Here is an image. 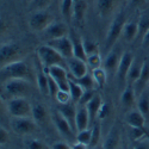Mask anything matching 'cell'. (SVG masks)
<instances>
[{
  "mask_svg": "<svg viewBox=\"0 0 149 149\" xmlns=\"http://www.w3.org/2000/svg\"><path fill=\"white\" fill-rule=\"evenodd\" d=\"M36 53H37L38 60H40L45 73L48 72V68H50L52 66H65V65H67V60L49 44H43V45L38 47Z\"/></svg>",
  "mask_w": 149,
  "mask_h": 149,
  "instance_id": "cell-1",
  "label": "cell"
},
{
  "mask_svg": "<svg viewBox=\"0 0 149 149\" xmlns=\"http://www.w3.org/2000/svg\"><path fill=\"white\" fill-rule=\"evenodd\" d=\"M1 77H3V80L24 79V80H28L31 82L32 72L30 70L25 61L17 60V61L10 62V63L1 67Z\"/></svg>",
  "mask_w": 149,
  "mask_h": 149,
  "instance_id": "cell-2",
  "label": "cell"
},
{
  "mask_svg": "<svg viewBox=\"0 0 149 149\" xmlns=\"http://www.w3.org/2000/svg\"><path fill=\"white\" fill-rule=\"evenodd\" d=\"M125 23H127L125 13H124L123 11L118 12V13L115 16V18L112 19V22H111L110 26L107 29L106 41H105V48L107 50H111V49L115 47L118 38L123 35V29H124Z\"/></svg>",
  "mask_w": 149,
  "mask_h": 149,
  "instance_id": "cell-3",
  "label": "cell"
},
{
  "mask_svg": "<svg viewBox=\"0 0 149 149\" xmlns=\"http://www.w3.org/2000/svg\"><path fill=\"white\" fill-rule=\"evenodd\" d=\"M31 82L24 79H7L3 84V94L10 98L25 97L30 92Z\"/></svg>",
  "mask_w": 149,
  "mask_h": 149,
  "instance_id": "cell-4",
  "label": "cell"
},
{
  "mask_svg": "<svg viewBox=\"0 0 149 149\" xmlns=\"http://www.w3.org/2000/svg\"><path fill=\"white\" fill-rule=\"evenodd\" d=\"M7 112L12 117H30L32 116V105L25 97L10 98L6 104Z\"/></svg>",
  "mask_w": 149,
  "mask_h": 149,
  "instance_id": "cell-5",
  "label": "cell"
},
{
  "mask_svg": "<svg viewBox=\"0 0 149 149\" xmlns=\"http://www.w3.org/2000/svg\"><path fill=\"white\" fill-rule=\"evenodd\" d=\"M53 22H54V17L50 12L45 10H38V11H32V13L28 19V25L33 32H42Z\"/></svg>",
  "mask_w": 149,
  "mask_h": 149,
  "instance_id": "cell-6",
  "label": "cell"
},
{
  "mask_svg": "<svg viewBox=\"0 0 149 149\" xmlns=\"http://www.w3.org/2000/svg\"><path fill=\"white\" fill-rule=\"evenodd\" d=\"M52 120L54 123L55 128L57 129V131L63 136L66 140H68V141H73L74 140V134H75V130L73 129V127L68 123V120L62 116L57 110L52 115Z\"/></svg>",
  "mask_w": 149,
  "mask_h": 149,
  "instance_id": "cell-7",
  "label": "cell"
},
{
  "mask_svg": "<svg viewBox=\"0 0 149 149\" xmlns=\"http://www.w3.org/2000/svg\"><path fill=\"white\" fill-rule=\"evenodd\" d=\"M11 125L16 134L29 135L36 130L37 123L30 117H13V119L11 120Z\"/></svg>",
  "mask_w": 149,
  "mask_h": 149,
  "instance_id": "cell-8",
  "label": "cell"
},
{
  "mask_svg": "<svg viewBox=\"0 0 149 149\" xmlns=\"http://www.w3.org/2000/svg\"><path fill=\"white\" fill-rule=\"evenodd\" d=\"M20 55V48L15 42H6L0 47V62L1 67L10 63V62L17 61V57Z\"/></svg>",
  "mask_w": 149,
  "mask_h": 149,
  "instance_id": "cell-9",
  "label": "cell"
},
{
  "mask_svg": "<svg viewBox=\"0 0 149 149\" xmlns=\"http://www.w3.org/2000/svg\"><path fill=\"white\" fill-rule=\"evenodd\" d=\"M47 44H49L50 47H53L57 53H60L66 60L74 56V52H73V42L69 36L62 37V38H56V40H50L48 41Z\"/></svg>",
  "mask_w": 149,
  "mask_h": 149,
  "instance_id": "cell-10",
  "label": "cell"
},
{
  "mask_svg": "<svg viewBox=\"0 0 149 149\" xmlns=\"http://www.w3.org/2000/svg\"><path fill=\"white\" fill-rule=\"evenodd\" d=\"M47 74L57 82L60 90L69 92V75L63 66H52L48 68Z\"/></svg>",
  "mask_w": 149,
  "mask_h": 149,
  "instance_id": "cell-11",
  "label": "cell"
},
{
  "mask_svg": "<svg viewBox=\"0 0 149 149\" xmlns=\"http://www.w3.org/2000/svg\"><path fill=\"white\" fill-rule=\"evenodd\" d=\"M135 60V56L131 52H124L122 54L120 61H119V66L116 73V77L117 80L119 82V85H123L127 82V75H128V72L132 65V62Z\"/></svg>",
  "mask_w": 149,
  "mask_h": 149,
  "instance_id": "cell-12",
  "label": "cell"
},
{
  "mask_svg": "<svg viewBox=\"0 0 149 149\" xmlns=\"http://www.w3.org/2000/svg\"><path fill=\"white\" fill-rule=\"evenodd\" d=\"M68 33H69V29L67 26V24L65 22H60V20H54L44 30V35L48 37V41L62 38V37L68 36Z\"/></svg>",
  "mask_w": 149,
  "mask_h": 149,
  "instance_id": "cell-13",
  "label": "cell"
},
{
  "mask_svg": "<svg viewBox=\"0 0 149 149\" xmlns=\"http://www.w3.org/2000/svg\"><path fill=\"white\" fill-rule=\"evenodd\" d=\"M67 67L70 72V77H73V78H81L88 73L87 72V69H88L87 62L81 58L74 57V56L67 60Z\"/></svg>",
  "mask_w": 149,
  "mask_h": 149,
  "instance_id": "cell-14",
  "label": "cell"
},
{
  "mask_svg": "<svg viewBox=\"0 0 149 149\" xmlns=\"http://www.w3.org/2000/svg\"><path fill=\"white\" fill-rule=\"evenodd\" d=\"M122 55L119 54L118 50H116L115 48H112L111 50L107 52L105 60L103 62V67L105 68V70L107 72V74H116L118 66H119V61H120Z\"/></svg>",
  "mask_w": 149,
  "mask_h": 149,
  "instance_id": "cell-15",
  "label": "cell"
},
{
  "mask_svg": "<svg viewBox=\"0 0 149 149\" xmlns=\"http://www.w3.org/2000/svg\"><path fill=\"white\" fill-rule=\"evenodd\" d=\"M77 109H78V105L74 102H69L67 104H58L57 106V111L68 120V123L73 127V129L75 131H77V127H75Z\"/></svg>",
  "mask_w": 149,
  "mask_h": 149,
  "instance_id": "cell-16",
  "label": "cell"
},
{
  "mask_svg": "<svg viewBox=\"0 0 149 149\" xmlns=\"http://www.w3.org/2000/svg\"><path fill=\"white\" fill-rule=\"evenodd\" d=\"M134 90L137 94V97L149 86V61L142 62V70L140 74V78L137 79L134 85Z\"/></svg>",
  "mask_w": 149,
  "mask_h": 149,
  "instance_id": "cell-17",
  "label": "cell"
},
{
  "mask_svg": "<svg viewBox=\"0 0 149 149\" xmlns=\"http://www.w3.org/2000/svg\"><path fill=\"white\" fill-rule=\"evenodd\" d=\"M124 122H125L130 128H144L146 117L141 113V111L139 109H134L125 113V116H124Z\"/></svg>",
  "mask_w": 149,
  "mask_h": 149,
  "instance_id": "cell-18",
  "label": "cell"
},
{
  "mask_svg": "<svg viewBox=\"0 0 149 149\" xmlns=\"http://www.w3.org/2000/svg\"><path fill=\"white\" fill-rule=\"evenodd\" d=\"M119 4V0H95V7L100 17L105 18L113 13Z\"/></svg>",
  "mask_w": 149,
  "mask_h": 149,
  "instance_id": "cell-19",
  "label": "cell"
},
{
  "mask_svg": "<svg viewBox=\"0 0 149 149\" xmlns=\"http://www.w3.org/2000/svg\"><path fill=\"white\" fill-rule=\"evenodd\" d=\"M91 123V118L88 115V111L86 106H80L78 105L77 109V118H75V127H77V132L87 129Z\"/></svg>",
  "mask_w": 149,
  "mask_h": 149,
  "instance_id": "cell-20",
  "label": "cell"
},
{
  "mask_svg": "<svg viewBox=\"0 0 149 149\" xmlns=\"http://www.w3.org/2000/svg\"><path fill=\"white\" fill-rule=\"evenodd\" d=\"M120 104L124 107H132V105H135L137 103V94H136L134 86L130 84H127L125 88L120 94Z\"/></svg>",
  "mask_w": 149,
  "mask_h": 149,
  "instance_id": "cell-21",
  "label": "cell"
},
{
  "mask_svg": "<svg viewBox=\"0 0 149 149\" xmlns=\"http://www.w3.org/2000/svg\"><path fill=\"white\" fill-rule=\"evenodd\" d=\"M87 0H79L74 1V10H73V20L78 25H82L85 22L86 12H87Z\"/></svg>",
  "mask_w": 149,
  "mask_h": 149,
  "instance_id": "cell-22",
  "label": "cell"
},
{
  "mask_svg": "<svg viewBox=\"0 0 149 149\" xmlns=\"http://www.w3.org/2000/svg\"><path fill=\"white\" fill-rule=\"evenodd\" d=\"M119 140H120L119 129L117 127H112L105 137V141L103 143V149H118Z\"/></svg>",
  "mask_w": 149,
  "mask_h": 149,
  "instance_id": "cell-23",
  "label": "cell"
},
{
  "mask_svg": "<svg viewBox=\"0 0 149 149\" xmlns=\"http://www.w3.org/2000/svg\"><path fill=\"white\" fill-rule=\"evenodd\" d=\"M136 37H139V24L137 22L129 20L125 23L123 29V38L128 43H132Z\"/></svg>",
  "mask_w": 149,
  "mask_h": 149,
  "instance_id": "cell-24",
  "label": "cell"
},
{
  "mask_svg": "<svg viewBox=\"0 0 149 149\" xmlns=\"http://www.w3.org/2000/svg\"><path fill=\"white\" fill-rule=\"evenodd\" d=\"M102 104H103V99H102L100 94L95 93L94 97L88 102V104L86 105V109H87V111H88L91 122H93L98 117V112H99V109H100Z\"/></svg>",
  "mask_w": 149,
  "mask_h": 149,
  "instance_id": "cell-25",
  "label": "cell"
},
{
  "mask_svg": "<svg viewBox=\"0 0 149 149\" xmlns=\"http://www.w3.org/2000/svg\"><path fill=\"white\" fill-rule=\"evenodd\" d=\"M137 109L141 111V113L146 117H149V88H146L139 97H137Z\"/></svg>",
  "mask_w": 149,
  "mask_h": 149,
  "instance_id": "cell-26",
  "label": "cell"
},
{
  "mask_svg": "<svg viewBox=\"0 0 149 149\" xmlns=\"http://www.w3.org/2000/svg\"><path fill=\"white\" fill-rule=\"evenodd\" d=\"M36 85L38 91L43 94L47 95L49 94V86H48V74L44 72V69L38 70L36 73Z\"/></svg>",
  "mask_w": 149,
  "mask_h": 149,
  "instance_id": "cell-27",
  "label": "cell"
},
{
  "mask_svg": "<svg viewBox=\"0 0 149 149\" xmlns=\"http://www.w3.org/2000/svg\"><path fill=\"white\" fill-rule=\"evenodd\" d=\"M61 15L67 23H70L73 19V10H74V0H61Z\"/></svg>",
  "mask_w": 149,
  "mask_h": 149,
  "instance_id": "cell-28",
  "label": "cell"
},
{
  "mask_svg": "<svg viewBox=\"0 0 149 149\" xmlns=\"http://www.w3.org/2000/svg\"><path fill=\"white\" fill-rule=\"evenodd\" d=\"M141 70H142V63L139 61L134 60L132 65L128 72V75H127V84H130V85H134L137 79L140 78V74H141Z\"/></svg>",
  "mask_w": 149,
  "mask_h": 149,
  "instance_id": "cell-29",
  "label": "cell"
},
{
  "mask_svg": "<svg viewBox=\"0 0 149 149\" xmlns=\"http://www.w3.org/2000/svg\"><path fill=\"white\" fill-rule=\"evenodd\" d=\"M72 42H73V52H74V57H78L81 58L84 61L87 60V54L85 52V48H84V43L80 37L75 36V37H70Z\"/></svg>",
  "mask_w": 149,
  "mask_h": 149,
  "instance_id": "cell-30",
  "label": "cell"
},
{
  "mask_svg": "<svg viewBox=\"0 0 149 149\" xmlns=\"http://www.w3.org/2000/svg\"><path fill=\"white\" fill-rule=\"evenodd\" d=\"M92 77L94 79L95 86H98L99 88H103L106 85L107 81V72L105 70L104 67H99L95 69H92Z\"/></svg>",
  "mask_w": 149,
  "mask_h": 149,
  "instance_id": "cell-31",
  "label": "cell"
},
{
  "mask_svg": "<svg viewBox=\"0 0 149 149\" xmlns=\"http://www.w3.org/2000/svg\"><path fill=\"white\" fill-rule=\"evenodd\" d=\"M137 24H139V37L142 38L146 35V32L149 30V10H144L140 15Z\"/></svg>",
  "mask_w": 149,
  "mask_h": 149,
  "instance_id": "cell-32",
  "label": "cell"
},
{
  "mask_svg": "<svg viewBox=\"0 0 149 149\" xmlns=\"http://www.w3.org/2000/svg\"><path fill=\"white\" fill-rule=\"evenodd\" d=\"M69 78H70L73 81H75L77 84H79L85 91H86V90H94L95 82H94V79H93V77H92V74H88V73H87L86 75H84V77H81V78H73V77L69 75Z\"/></svg>",
  "mask_w": 149,
  "mask_h": 149,
  "instance_id": "cell-33",
  "label": "cell"
},
{
  "mask_svg": "<svg viewBox=\"0 0 149 149\" xmlns=\"http://www.w3.org/2000/svg\"><path fill=\"white\" fill-rule=\"evenodd\" d=\"M47 116H48V112L42 104H36L32 106V118L35 119V122L37 124L41 125V124L47 119Z\"/></svg>",
  "mask_w": 149,
  "mask_h": 149,
  "instance_id": "cell-34",
  "label": "cell"
},
{
  "mask_svg": "<svg viewBox=\"0 0 149 149\" xmlns=\"http://www.w3.org/2000/svg\"><path fill=\"white\" fill-rule=\"evenodd\" d=\"M84 92H85V90L81 87V86L69 78V93H70V97H72V102L78 104L81 95L84 94Z\"/></svg>",
  "mask_w": 149,
  "mask_h": 149,
  "instance_id": "cell-35",
  "label": "cell"
},
{
  "mask_svg": "<svg viewBox=\"0 0 149 149\" xmlns=\"http://www.w3.org/2000/svg\"><path fill=\"white\" fill-rule=\"evenodd\" d=\"M77 142H80L82 144L90 146L91 144V140H92V129H85L81 131H78V135L75 137Z\"/></svg>",
  "mask_w": 149,
  "mask_h": 149,
  "instance_id": "cell-36",
  "label": "cell"
},
{
  "mask_svg": "<svg viewBox=\"0 0 149 149\" xmlns=\"http://www.w3.org/2000/svg\"><path fill=\"white\" fill-rule=\"evenodd\" d=\"M86 62H87L88 67H91L92 69H95V68H99V67H103V58L100 56V54L99 53H95V54H91L87 56V60H86Z\"/></svg>",
  "mask_w": 149,
  "mask_h": 149,
  "instance_id": "cell-37",
  "label": "cell"
},
{
  "mask_svg": "<svg viewBox=\"0 0 149 149\" xmlns=\"http://www.w3.org/2000/svg\"><path fill=\"white\" fill-rule=\"evenodd\" d=\"M53 0H31L29 4V8L31 11H38L44 10L52 4Z\"/></svg>",
  "mask_w": 149,
  "mask_h": 149,
  "instance_id": "cell-38",
  "label": "cell"
},
{
  "mask_svg": "<svg viewBox=\"0 0 149 149\" xmlns=\"http://www.w3.org/2000/svg\"><path fill=\"white\" fill-rule=\"evenodd\" d=\"M146 130L144 128H131L130 131H129V135H130V139L134 141V142H139L141 140H143L146 137Z\"/></svg>",
  "mask_w": 149,
  "mask_h": 149,
  "instance_id": "cell-39",
  "label": "cell"
},
{
  "mask_svg": "<svg viewBox=\"0 0 149 149\" xmlns=\"http://www.w3.org/2000/svg\"><path fill=\"white\" fill-rule=\"evenodd\" d=\"M82 43H84V48H85V52L86 54L91 55V54H95V53H99V48H98V44L88 38H84L82 40Z\"/></svg>",
  "mask_w": 149,
  "mask_h": 149,
  "instance_id": "cell-40",
  "label": "cell"
},
{
  "mask_svg": "<svg viewBox=\"0 0 149 149\" xmlns=\"http://www.w3.org/2000/svg\"><path fill=\"white\" fill-rule=\"evenodd\" d=\"M25 149H48V148L41 140L28 139L25 141Z\"/></svg>",
  "mask_w": 149,
  "mask_h": 149,
  "instance_id": "cell-41",
  "label": "cell"
},
{
  "mask_svg": "<svg viewBox=\"0 0 149 149\" xmlns=\"http://www.w3.org/2000/svg\"><path fill=\"white\" fill-rule=\"evenodd\" d=\"M100 137H102V129H100V125L98 123H95L93 128H92V140H91V144L90 146H97L100 141Z\"/></svg>",
  "mask_w": 149,
  "mask_h": 149,
  "instance_id": "cell-42",
  "label": "cell"
},
{
  "mask_svg": "<svg viewBox=\"0 0 149 149\" xmlns=\"http://www.w3.org/2000/svg\"><path fill=\"white\" fill-rule=\"evenodd\" d=\"M48 86H49V95H50L53 99H55L57 92L60 91V87H58L57 82L50 75H48Z\"/></svg>",
  "mask_w": 149,
  "mask_h": 149,
  "instance_id": "cell-43",
  "label": "cell"
},
{
  "mask_svg": "<svg viewBox=\"0 0 149 149\" xmlns=\"http://www.w3.org/2000/svg\"><path fill=\"white\" fill-rule=\"evenodd\" d=\"M55 100L58 103V104H67L69 102H72V97H70V93L68 91H62L60 90L56 94V98Z\"/></svg>",
  "mask_w": 149,
  "mask_h": 149,
  "instance_id": "cell-44",
  "label": "cell"
},
{
  "mask_svg": "<svg viewBox=\"0 0 149 149\" xmlns=\"http://www.w3.org/2000/svg\"><path fill=\"white\" fill-rule=\"evenodd\" d=\"M94 94H95L94 90H86V91L84 92V94L81 95L80 100H79V103H78L77 105H80V106H86V105L88 104V102H90L91 99L94 97Z\"/></svg>",
  "mask_w": 149,
  "mask_h": 149,
  "instance_id": "cell-45",
  "label": "cell"
},
{
  "mask_svg": "<svg viewBox=\"0 0 149 149\" xmlns=\"http://www.w3.org/2000/svg\"><path fill=\"white\" fill-rule=\"evenodd\" d=\"M111 110H112V109H111V105H110L109 103L103 102L100 109H99V112H98V117H97V118H99V119H104V118L109 117V116L111 115Z\"/></svg>",
  "mask_w": 149,
  "mask_h": 149,
  "instance_id": "cell-46",
  "label": "cell"
},
{
  "mask_svg": "<svg viewBox=\"0 0 149 149\" xmlns=\"http://www.w3.org/2000/svg\"><path fill=\"white\" fill-rule=\"evenodd\" d=\"M8 141H10L8 130H6V128L4 125H1V128H0V144L4 146L6 143H8Z\"/></svg>",
  "mask_w": 149,
  "mask_h": 149,
  "instance_id": "cell-47",
  "label": "cell"
},
{
  "mask_svg": "<svg viewBox=\"0 0 149 149\" xmlns=\"http://www.w3.org/2000/svg\"><path fill=\"white\" fill-rule=\"evenodd\" d=\"M50 149H72V147L67 142H55L52 144Z\"/></svg>",
  "mask_w": 149,
  "mask_h": 149,
  "instance_id": "cell-48",
  "label": "cell"
},
{
  "mask_svg": "<svg viewBox=\"0 0 149 149\" xmlns=\"http://www.w3.org/2000/svg\"><path fill=\"white\" fill-rule=\"evenodd\" d=\"M134 149H149V141L147 140H141L139 142H136Z\"/></svg>",
  "mask_w": 149,
  "mask_h": 149,
  "instance_id": "cell-49",
  "label": "cell"
},
{
  "mask_svg": "<svg viewBox=\"0 0 149 149\" xmlns=\"http://www.w3.org/2000/svg\"><path fill=\"white\" fill-rule=\"evenodd\" d=\"M146 1H147V0H128V5H129V7L135 8V7L142 6Z\"/></svg>",
  "mask_w": 149,
  "mask_h": 149,
  "instance_id": "cell-50",
  "label": "cell"
},
{
  "mask_svg": "<svg viewBox=\"0 0 149 149\" xmlns=\"http://www.w3.org/2000/svg\"><path fill=\"white\" fill-rule=\"evenodd\" d=\"M141 44H142V47L146 48V49L149 48V30H148V31L146 32V35L142 37V42H141Z\"/></svg>",
  "mask_w": 149,
  "mask_h": 149,
  "instance_id": "cell-51",
  "label": "cell"
},
{
  "mask_svg": "<svg viewBox=\"0 0 149 149\" xmlns=\"http://www.w3.org/2000/svg\"><path fill=\"white\" fill-rule=\"evenodd\" d=\"M72 149H87V146L86 144H82L80 142H77L72 146Z\"/></svg>",
  "mask_w": 149,
  "mask_h": 149,
  "instance_id": "cell-52",
  "label": "cell"
},
{
  "mask_svg": "<svg viewBox=\"0 0 149 149\" xmlns=\"http://www.w3.org/2000/svg\"><path fill=\"white\" fill-rule=\"evenodd\" d=\"M23 1H25V3H29V4H30V1H31V0H23Z\"/></svg>",
  "mask_w": 149,
  "mask_h": 149,
  "instance_id": "cell-53",
  "label": "cell"
},
{
  "mask_svg": "<svg viewBox=\"0 0 149 149\" xmlns=\"http://www.w3.org/2000/svg\"><path fill=\"white\" fill-rule=\"evenodd\" d=\"M74 1H79V0H74Z\"/></svg>",
  "mask_w": 149,
  "mask_h": 149,
  "instance_id": "cell-54",
  "label": "cell"
},
{
  "mask_svg": "<svg viewBox=\"0 0 149 149\" xmlns=\"http://www.w3.org/2000/svg\"><path fill=\"white\" fill-rule=\"evenodd\" d=\"M147 1H149V0H147Z\"/></svg>",
  "mask_w": 149,
  "mask_h": 149,
  "instance_id": "cell-55",
  "label": "cell"
},
{
  "mask_svg": "<svg viewBox=\"0 0 149 149\" xmlns=\"http://www.w3.org/2000/svg\"><path fill=\"white\" fill-rule=\"evenodd\" d=\"M148 88H149V86H148Z\"/></svg>",
  "mask_w": 149,
  "mask_h": 149,
  "instance_id": "cell-56",
  "label": "cell"
}]
</instances>
